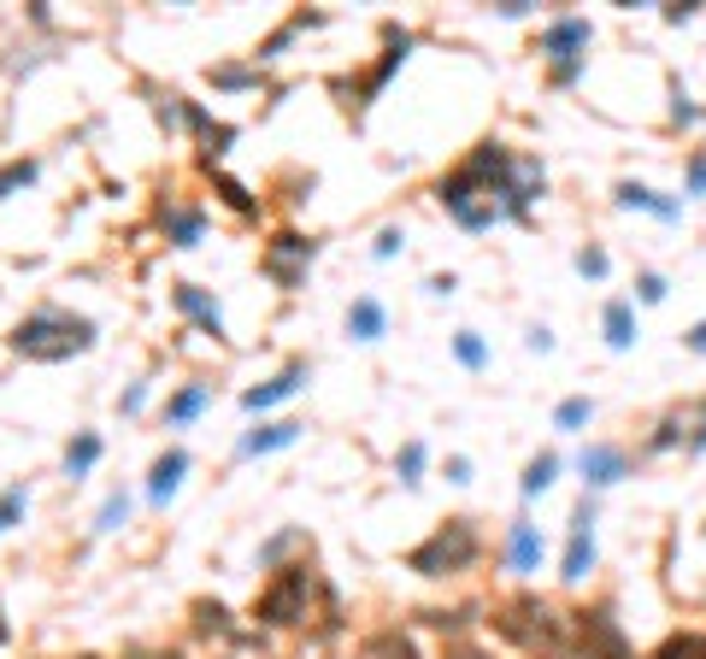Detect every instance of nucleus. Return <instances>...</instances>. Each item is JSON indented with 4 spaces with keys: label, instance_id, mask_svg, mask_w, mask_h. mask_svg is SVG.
I'll use <instances>...</instances> for the list:
<instances>
[{
    "label": "nucleus",
    "instance_id": "1",
    "mask_svg": "<svg viewBox=\"0 0 706 659\" xmlns=\"http://www.w3.org/2000/svg\"><path fill=\"white\" fill-rule=\"evenodd\" d=\"M542 166L536 159H512L507 142H478L448 178L436 183V200L448 207L454 224L466 230H488L507 224V218H524L530 200L542 195Z\"/></svg>",
    "mask_w": 706,
    "mask_h": 659
},
{
    "label": "nucleus",
    "instance_id": "2",
    "mask_svg": "<svg viewBox=\"0 0 706 659\" xmlns=\"http://www.w3.org/2000/svg\"><path fill=\"white\" fill-rule=\"evenodd\" d=\"M95 347V325L83 313H65V306H36L30 318H18V330H12V354L24 359H71V354H89Z\"/></svg>",
    "mask_w": 706,
    "mask_h": 659
},
{
    "label": "nucleus",
    "instance_id": "3",
    "mask_svg": "<svg viewBox=\"0 0 706 659\" xmlns=\"http://www.w3.org/2000/svg\"><path fill=\"white\" fill-rule=\"evenodd\" d=\"M483 536L471 518H448L430 541H418V548L407 553V571H418V577H454V571H466L471 560H478Z\"/></svg>",
    "mask_w": 706,
    "mask_h": 659
},
{
    "label": "nucleus",
    "instance_id": "4",
    "mask_svg": "<svg viewBox=\"0 0 706 659\" xmlns=\"http://www.w3.org/2000/svg\"><path fill=\"white\" fill-rule=\"evenodd\" d=\"M589 19H554L542 30V60L554 65V83H571L583 71V53H589Z\"/></svg>",
    "mask_w": 706,
    "mask_h": 659
},
{
    "label": "nucleus",
    "instance_id": "5",
    "mask_svg": "<svg viewBox=\"0 0 706 659\" xmlns=\"http://www.w3.org/2000/svg\"><path fill=\"white\" fill-rule=\"evenodd\" d=\"M312 259H319V242L283 230V236L265 242V259H259V266H265V277H271L277 289H300V283H307V266H312Z\"/></svg>",
    "mask_w": 706,
    "mask_h": 659
},
{
    "label": "nucleus",
    "instance_id": "6",
    "mask_svg": "<svg viewBox=\"0 0 706 659\" xmlns=\"http://www.w3.org/2000/svg\"><path fill=\"white\" fill-rule=\"evenodd\" d=\"M307 595H312L307 565H289V571H277V583H271L265 595H259L253 612L265 624H300V619H307Z\"/></svg>",
    "mask_w": 706,
    "mask_h": 659
},
{
    "label": "nucleus",
    "instance_id": "7",
    "mask_svg": "<svg viewBox=\"0 0 706 659\" xmlns=\"http://www.w3.org/2000/svg\"><path fill=\"white\" fill-rule=\"evenodd\" d=\"M595 571V507H578L571 512V541H566V560H559V577L566 583H583Z\"/></svg>",
    "mask_w": 706,
    "mask_h": 659
},
{
    "label": "nucleus",
    "instance_id": "8",
    "mask_svg": "<svg viewBox=\"0 0 706 659\" xmlns=\"http://www.w3.org/2000/svg\"><path fill=\"white\" fill-rule=\"evenodd\" d=\"M407 53H412V36H407V30H395V24H388V48H383V60H377V65L366 71V83H359V89H354V100H348V107H354V112H366V107H371V95H377L383 83L395 77L400 65H407Z\"/></svg>",
    "mask_w": 706,
    "mask_h": 659
},
{
    "label": "nucleus",
    "instance_id": "9",
    "mask_svg": "<svg viewBox=\"0 0 706 659\" xmlns=\"http://www.w3.org/2000/svg\"><path fill=\"white\" fill-rule=\"evenodd\" d=\"M578 472L589 489H607V483H618L630 472V460H624V448H607V442H595V448H583L578 453Z\"/></svg>",
    "mask_w": 706,
    "mask_h": 659
},
{
    "label": "nucleus",
    "instance_id": "10",
    "mask_svg": "<svg viewBox=\"0 0 706 659\" xmlns=\"http://www.w3.org/2000/svg\"><path fill=\"white\" fill-rule=\"evenodd\" d=\"M578 642L589 648V659H624V636L612 630L607 612H578Z\"/></svg>",
    "mask_w": 706,
    "mask_h": 659
},
{
    "label": "nucleus",
    "instance_id": "11",
    "mask_svg": "<svg viewBox=\"0 0 706 659\" xmlns=\"http://www.w3.org/2000/svg\"><path fill=\"white\" fill-rule=\"evenodd\" d=\"M183 472H189V448H165L160 460H153V472H148V501L165 507L171 495L183 489Z\"/></svg>",
    "mask_w": 706,
    "mask_h": 659
},
{
    "label": "nucleus",
    "instance_id": "12",
    "mask_svg": "<svg viewBox=\"0 0 706 659\" xmlns=\"http://www.w3.org/2000/svg\"><path fill=\"white\" fill-rule=\"evenodd\" d=\"M307 383V359H295V365H283L277 377H271V383H259V389H248L241 394V406H248V413H265V406H277V401H289V394Z\"/></svg>",
    "mask_w": 706,
    "mask_h": 659
},
{
    "label": "nucleus",
    "instance_id": "13",
    "mask_svg": "<svg viewBox=\"0 0 706 659\" xmlns=\"http://www.w3.org/2000/svg\"><path fill=\"white\" fill-rule=\"evenodd\" d=\"M507 560L518 577H530V571H542V530L530 518H512V530H507Z\"/></svg>",
    "mask_w": 706,
    "mask_h": 659
},
{
    "label": "nucleus",
    "instance_id": "14",
    "mask_svg": "<svg viewBox=\"0 0 706 659\" xmlns=\"http://www.w3.org/2000/svg\"><path fill=\"white\" fill-rule=\"evenodd\" d=\"M160 224H165V236L177 247H200V236H207V212H200V207H177V200H165V207H160Z\"/></svg>",
    "mask_w": 706,
    "mask_h": 659
},
{
    "label": "nucleus",
    "instance_id": "15",
    "mask_svg": "<svg viewBox=\"0 0 706 659\" xmlns=\"http://www.w3.org/2000/svg\"><path fill=\"white\" fill-rule=\"evenodd\" d=\"M177 313H189L207 335H224V313H219V301H212L200 283H177Z\"/></svg>",
    "mask_w": 706,
    "mask_h": 659
},
{
    "label": "nucleus",
    "instance_id": "16",
    "mask_svg": "<svg viewBox=\"0 0 706 659\" xmlns=\"http://www.w3.org/2000/svg\"><path fill=\"white\" fill-rule=\"evenodd\" d=\"M295 436H300V424H295V418H277V424H259V430H248V436H241V442H236V453H241V460H253V453H271V448H289Z\"/></svg>",
    "mask_w": 706,
    "mask_h": 659
},
{
    "label": "nucleus",
    "instance_id": "17",
    "mask_svg": "<svg viewBox=\"0 0 706 659\" xmlns=\"http://www.w3.org/2000/svg\"><path fill=\"white\" fill-rule=\"evenodd\" d=\"M383 330H388L383 301H377V295H359V301L348 306V335H354V342H377Z\"/></svg>",
    "mask_w": 706,
    "mask_h": 659
},
{
    "label": "nucleus",
    "instance_id": "18",
    "mask_svg": "<svg viewBox=\"0 0 706 659\" xmlns=\"http://www.w3.org/2000/svg\"><path fill=\"white\" fill-rule=\"evenodd\" d=\"M600 330H607V347H636V306L630 301H607V313H600Z\"/></svg>",
    "mask_w": 706,
    "mask_h": 659
},
{
    "label": "nucleus",
    "instance_id": "19",
    "mask_svg": "<svg viewBox=\"0 0 706 659\" xmlns=\"http://www.w3.org/2000/svg\"><path fill=\"white\" fill-rule=\"evenodd\" d=\"M354 659H418L412 636H400V630H377V636H366L354 648Z\"/></svg>",
    "mask_w": 706,
    "mask_h": 659
},
{
    "label": "nucleus",
    "instance_id": "20",
    "mask_svg": "<svg viewBox=\"0 0 706 659\" xmlns=\"http://www.w3.org/2000/svg\"><path fill=\"white\" fill-rule=\"evenodd\" d=\"M207 401H212V383H183L177 394H171V406H165V424L177 430V424H189L207 413Z\"/></svg>",
    "mask_w": 706,
    "mask_h": 659
},
{
    "label": "nucleus",
    "instance_id": "21",
    "mask_svg": "<svg viewBox=\"0 0 706 659\" xmlns=\"http://www.w3.org/2000/svg\"><path fill=\"white\" fill-rule=\"evenodd\" d=\"M618 207H642V212L666 218V224H671L677 212H683V207H677V200H659L654 188H642V183H618Z\"/></svg>",
    "mask_w": 706,
    "mask_h": 659
},
{
    "label": "nucleus",
    "instance_id": "22",
    "mask_svg": "<svg viewBox=\"0 0 706 659\" xmlns=\"http://www.w3.org/2000/svg\"><path fill=\"white\" fill-rule=\"evenodd\" d=\"M95 460H100V436H95V430L71 436V448H65V477H71V483L89 477V472H95Z\"/></svg>",
    "mask_w": 706,
    "mask_h": 659
},
{
    "label": "nucleus",
    "instance_id": "23",
    "mask_svg": "<svg viewBox=\"0 0 706 659\" xmlns=\"http://www.w3.org/2000/svg\"><path fill=\"white\" fill-rule=\"evenodd\" d=\"M554 477H559V453H536V460L524 465V483H518V489H524V501H536L542 489H554Z\"/></svg>",
    "mask_w": 706,
    "mask_h": 659
},
{
    "label": "nucleus",
    "instance_id": "24",
    "mask_svg": "<svg viewBox=\"0 0 706 659\" xmlns=\"http://www.w3.org/2000/svg\"><path fill=\"white\" fill-rule=\"evenodd\" d=\"M589 418H595V401H589V394H571V401H559V406H554V430H566V436H571V430H583Z\"/></svg>",
    "mask_w": 706,
    "mask_h": 659
},
{
    "label": "nucleus",
    "instance_id": "25",
    "mask_svg": "<svg viewBox=\"0 0 706 659\" xmlns=\"http://www.w3.org/2000/svg\"><path fill=\"white\" fill-rule=\"evenodd\" d=\"M454 359L466 365V371H483V365H488L483 335H478V330H459V335H454Z\"/></svg>",
    "mask_w": 706,
    "mask_h": 659
},
{
    "label": "nucleus",
    "instance_id": "26",
    "mask_svg": "<svg viewBox=\"0 0 706 659\" xmlns=\"http://www.w3.org/2000/svg\"><path fill=\"white\" fill-rule=\"evenodd\" d=\"M36 159H12V166H0V200H7V195H18V188H30L36 183Z\"/></svg>",
    "mask_w": 706,
    "mask_h": 659
},
{
    "label": "nucleus",
    "instance_id": "27",
    "mask_svg": "<svg viewBox=\"0 0 706 659\" xmlns=\"http://www.w3.org/2000/svg\"><path fill=\"white\" fill-rule=\"evenodd\" d=\"M659 659H706V630H683V636H671Z\"/></svg>",
    "mask_w": 706,
    "mask_h": 659
},
{
    "label": "nucleus",
    "instance_id": "28",
    "mask_svg": "<svg viewBox=\"0 0 706 659\" xmlns=\"http://www.w3.org/2000/svg\"><path fill=\"white\" fill-rule=\"evenodd\" d=\"M24 507H30V489H24V483H12V489H0V536H7L12 524L24 518Z\"/></svg>",
    "mask_w": 706,
    "mask_h": 659
},
{
    "label": "nucleus",
    "instance_id": "29",
    "mask_svg": "<svg viewBox=\"0 0 706 659\" xmlns=\"http://www.w3.org/2000/svg\"><path fill=\"white\" fill-rule=\"evenodd\" d=\"M129 518V495L119 489V495H107V507H100V518H95V530L100 536H112V530H119V524Z\"/></svg>",
    "mask_w": 706,
    "mask_h": 659
},
{
    "label": "nucleus",
    "instance_id": "30",
    "mask_svg": "<svg viewBox=\"0 0 706 659\" xmlns=\"http://www.w3.org/2000/svg\"><path fill=\"white\" fill-rule=\"evenodd\" d=\"M395 472H400V483H407V489H412V483H418V472H424V442H407V448H400Z\"/></svg>",
    "mask_w": 706,
    "mask_h": 659
},
{
    "label": "nucleus",
    "instance_id": "31",
    "mask_svg": "<svg viewBox=\"0 0 706 659\" xmlns=\"http://www.w3.org/2000/svg\"><path fill=\"white\" fill-rule=\"evenodd\" d=\"M400 247H407V230H400V224H388L383 236H377V247H371V254H377V259H395Z\"/></svg>",
    "mask_w": 706,
    "mask_h": 659
},
{
    "label": "nucleus",
    "instance_id": "32",
    "mask_svg": "<svg viewBox=\"0 0 706 659\" xmlns=\"http://www.w3.org/2000/svg\"><path fill=\"white\" fill-rule=\"evenodd\" d=\"M219 195H224L236 212H253V195H248V188H241L236 178H219Z\"/></svg>",
    "mask_w": 706,
    "mask_h": 659
},
{
    "label": "nucleus",
    "instance_id": "33",
    "mask_svg": "<svg viewBox=\"0 0 706 659\" xmlns=\"http://www.w3.org/2000/svg\"><path fill=\"white\" fill-rule=\"evenodd\" d=\"M636 295H642L647 306L666 301V277H659V271H642V277H636Z\"/></svg>",
    "mask_w": 706,
    "mask_h": 659
},
{
    "label": "nucleus",
    "instance_id": "34",
    "mask_svg": "<svg viewBox=\"0 0 706 659\" xmlns=\"http://www.w3.org/2000/svg\"><path fill=\"white\" fill-rule=\"evenodd\" d=\"M578 271H583V277H607V254H600V247H583V254H578Z\"/></svg>",
    "mask_w": 706,
    "mask_h": 659
},
{
    "label": "nucleus",
    "instance_id": "35",
    "mask_svg": "<svg viewBox=\"0 0 706 659\" xmlns=\"http://www.w3.org/2000/svg\"><path fill=\"white\" fill-rule=\"evenodd\" d=\"M689 195H706V154L689 159Z\"/></svg>",
    "mask_w": 706,
    "mask_h": 659
},
{
    "label": "nucleus",
    "instance_id": "36",
    "mask_svg": "<svg viewBox=\"0 0 706 659\" xmlns=\"http://www.w3.org/2000/svg\"><path fill=\"white\" fill-rule=\"evenodd\" d=\"M224 89H248V83H259V71H219Z\"/></svg>",
    "mask_w": 706,
    "mask_h": 659
},
{
    "label": "nucleus",
    "instance_id": "37",
    "mask_svg": "<svg viewBox=\"0 0 706 659\" xmlns=\"http://www.w3.org/2000/svg\"><path fill=\"white\" fill-rule=\"evenodd\" d=\"M448 483H471V460H459V453H454V460H448Z\"/></svg>",
    "mask_w": 706,
    "mask_h": 659
},
{
    "label": "nucleus",
    "instance_id": "38",
    "mask_svg": "<svg viewBox=\"0 0 706 659\" xmlns=\"http://www.w3.org/2000/svg\"><path fill=\"white\" fill-rule=\"evenodd\" d=\"M141 401H148V383H136V389L124 394V413H141Z\"/></svg>",
    "mask_w": 706,
    "mask_h": 659
},
{
    "label": "nucleus",
    "instance_id": "39",
    "mask_svg": "<svg viewBox=\"0 0 706 659\" xmlns=\"http://www.w3.org/2000/svg\"><path fill=\"white\" fill-rule=\"evenodd\" d=\"M683 342H689V347H695V354H706V325H695V330H689V335H683Z\"/></svg>",
    "mask_w": 706,
    "mask_h": 659
},
{
    "label": "nucleus",
    "instance_id": "40",
    "mask_svg": "<svg viewBox=\"0 0 706 659\" xmlns=\"http://www.w3.org/2000/svg\"><path fill=\"white\" fill-rule=\"evenodd\" d=\"M165 659H177V654H165Z\"/></svg>",
    "mask_w": 706,
    "mask_h": 659
}]
</instances>
